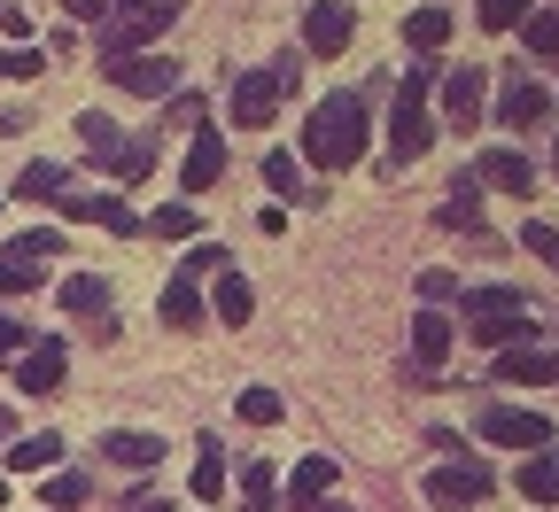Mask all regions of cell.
<instances>
[{"mask_svg": "<svg viewBox=\"0 0 559 512\" xmlns=\"http://www.w3.org/2000/svg\"><path fill=\"white\" fill-rule=\"evenodd\" d=\"M304 156L319 171H349V164H358L366 156V102L358 94H326L311 109V124H304Z\"/></svg>", "mask_w": 559, "mask_h": 512, "instance_id": "cell-1", "label": "cell"}, {"mask_svg": "<svg viewBox=\"0 0 559 512\" xmlns=\"http://www.w3.org/2000/svg\"><path fill=\"white\" fill-rule=\"evenodd\" d=\"M466 342L481 349H521L528 342V296L521 287H466Z\"/></svg>", "mask_w": 559, "mask_h": 512, "instance_id": "cell-2", "label": "cell"}, {"mask_svg": "<svg viewBox=\"0 0 559 512\" xmlns=\"http://www.w3.org/2000/svg\"><path fill=\"white\" fill-rule=\"evenodd\" d=\"M428 94H436V70H428V62H412V70H404V86H396V117H389V148H396V164L428 156V140H436Z\"/></svg>", "mask_w": 559, "mask_h": 512, "instance_id": "cell-3", "label": "cell"}, {"mask_svg": "<svg viewBox=\"0 0 559 512\" xmlns=\"http://www.w3.org/2000/svg\"><path fill=\"white\" fill-rule=\"evenodd\" d=\"M481 443H498V451H544L551 443V419L544 412H521V404H489L481 412Z\"/></svg>", "mask_w": 559, "mask_h": 512, "instance_id": "cell-4", "label": "cell"}, {"mask_svg": "<svg viewBox=\"0 0 559 512\" xmlns=\"http://www.w3.org/2000/svg\"><path fill=\"white\" fill-rule=\"evenodd\" d=\"M288 94H296V86H280V70H272V62H264V70H249V79H234V124H241V132L272 124Z\"/></svg>", "mask_w": 559, "mask_h": 512, "instance_id": "cell-5", "label": "cell"}, {"mask_svg": "<svg viewBox=\"0 0 559 512\" xmlns=\"http://www.w3.org/2000/svg\"><path fill=\"white\" fill-rule=\"evenodd\" d=\"M164 16H171V0H156L148 16H109V24H94V47H102V62H124L132 47H148V39L164 32Z\"/></svg>", "mask_w": 559, "mask_h": 512, "instance_id": "cell-6", "label": "cell"}, {"mask_svg": "<svg viewBox=\"0 0 559 512\" xmlns=\"http://www.w3.org/2000/svg\"><path fill=\"white\" fill-rule=\"evenodd\" d=\"M498 381H513V389H544V381H559V342L498 349Z\"/></svg>", "mask_w": 559, "mask_h": 512, "instance_id": "cell-7", "label": "cell"}, {"mask_svg": "<svg viewBox=\"0 0 559 512\" xmlns=\"http://www.w3.org/2000/svg\"><path fill=\"white\" fill-rule=\"evenodd\" d=\"M481 497H489V466H436L428 474V504L436 512H466Z\"/></svg>", "mask_w": 559, "mask_h": 512, "instance_id": "cell-8", "label": "cell"}, {"mask_svg": "<svg viewBox=\"0 0 559 512\" xmlns=\"http://www.w3.org/2000/svg\"><path fill=\"white\" fill-rule=\"evenodd\" d=\"M62 365H70V349H62L55 334H39V342L16 357V389H24V396H55V389H62Z\"/></svg>", "mask_w": 559, "mask_h": 512, "instance_id": "cell-9", "label": "cell"}, {"mask_svg": "<svg viewBox=\"0 0 559 512\" xmlns=\"http://www.w3.org/2000/svg\"><path fill=\"white\" fill-rule=\"evenodd\" d=\"M109 86H124V94H140V102H156V94L179 86V70H171L164 55H124V62H109Z\"/></svg>", "mask_w": 559, "mask_h": 512, "instance_id": "cell-10", "label": "cell"}, {"mask_svg": "<svg viewBox=\"0 0 559 512\" xmlns=\"http://www.w3.org/2000/svg\"><path fill=\"white\" fill-rule=\"evenodd\" d=\"M349 39H358V16H349V0H319V9L304 16V47H311V55H342Z\"/></svg>", "mask_w": 559, "mask_h": 512, "instance_id": "cell-11", "label": "cell"}, {"mask_svg": "<svg viewBox=\"0 0 559 512\" xmlns=\"http://www.w3.org/2000/svg\"><path fill=\"white\" fill-rule=\"evenodd\" d=\"M436 94H443V117L459 132L481 124V109H489V79H481V70H451V79H436Z\"/></svg>", "mask_w": 559, "mask_h": 512, "instance_id": "cell-12", "label": "cell"}, {"mask_svg": "<svg viewBox=\"0 0 559 512\" xmlns=\"http://www.w3.org/2000/svg\"><path fill=\"white\" fill-rule=\"evenodd\" d=\"M474 179H481V187H498V194H521V202L536 194V164H528L521 148H489Z\"/></svg>", "mask_w": 559, "mask_h": 512, "instance_id": "cell-13", "label": "cell"}, {"mask_svg": "<svg viewBox=\"0 0 559 512\" xmlns=\"http://www.w3.org/2000/svg\"><path fill=\"white\" fill-rule=\"evenodd\" d=\"M498 117H506V124H513V132H536V124H544V117H551V94H544V86H536V79H528V70H521V79H513V86H506V94H498Z\"/></svg>", "mask_w": 559, "mask_h": 512, "instance_id": "cell-14", "label": "cell"}, {"mask_svg": "<svg viewBox=\"0 0 559 512\" xmlns=\"http://www.w3.org/2000/svg\"><path fill=\"white\" fill-rule=\"evenodd\" d=\"M102 459H109V466H124V474H148V466L164 459V434H140V427H117V434H102Z\"/></svg>", "mask_w": 559, "mask_h": 512, "instance_id": "cell-15", "label": "cell"}, {"mask_svg": "<svg viewBox=\"0 0 559 512\" xmlns=\"http://www.w3.org/2000/svg\"><path fill=\"white\" fill-rule=\"evenodd\" d=\"M451 342H459V326H451L443 311L419 303V319H412V357H419V373H436V365L451 357Z\"/></svg>", "mask_w": 559, "mask_h": 512, "instance_id": "cell-16", "label": "cell"}, {"mask_svg": "<svg viewBox=\"0 0 559 512\" xmlns=\"http://www.w3.org/2000/svg\"><path fill=\"white\" fill-rule=\"evenodd\" d=\"M342 481V459H304L296 474H288V512H311V504H326V489Z\"/></svg>", "mask_w": 559, "mask_h": 512, "instance_id": "cell-17", "label": "cell"}, {"mask_svg": "<svg viewBox=\"0 0 559 512\" xmlns=\"http://www.w3.org/2000/svg\"><path fill=\"white\" fill-rule=\"evenodd\" d=\"M156 311H164V326H179V334H187V326H202V279H194L187 264L164 279V303H156Z\"/></svg>", "mask_w": 559, "mask_h": 512, "instance_id": "cell-18", "label": "cell"}, {"mask_svg": "<svg viewBox=\"0 0 559 512\" xmlns=\"http://www.w3.org/2000/svg\"><path fill=\"white\" fill-rule=\"evenodd\" d=\"M218 171H226L218 132H194V148L179 156V187H187V194H202V187H218Z\"/></svg>", "mask_w": 559, "mask_h": 512, "instance_id": "cell-19", "label": "cell"}, {"mask_svg": "<svg viewBox=\"0 0 559 512\" xmlns=\"http://www.w3.org/2000/svg\"><path fill=\"white\" fill-rule=\"evenodd\" d=\"M62 210H70V217H94V226H109V234H124V241L140 234V217H132L117 194H62Z\"/></svg>", "mask_w": 559, "mask_h": 512, "instance_id": "cell-20", "label": "cell"}, {"mask_svg": "<svg viewBox=\"0 0 559 512\" xmlns=\"http://www.w3.org/2000/svg\"><path fill=\"white\" fill-rule=\"evenodd\" d=\"M521 497H528V504H559V451L521 459Z\"/></svg>", "mask_w": 559, "mask_h": 512, "instance_id": "cell-21", "label": "cell"}, {"mask_svg": "<svg viewBox=\"0 0 559 512\" xmlns=\"http://www.w3.org/2000/svg\"><path fill=\"white\" fill-rule=\"evenodd\" d=\"M210 279H218V319H226V326H249V311H257V287H249L234 264H226V272H210Z\"/></svg>", "mask_w": 559, "mask_h": 512, "instance_id": "cell-22", "label": "cell"}, {"mask_svg": "<svg viewBox=\"0 0 559 512\" xmlns=\"http://www.w3.org/2000/svg\"><path fill=\"white\" fill-rule=\"evenodd\" d=\"M62 459V434H24V443H9V474H47Z\"/></svg>", "mask_w": 559, "mask_h": 512, "instance_id": "cell-23", "label": "cell"}, {"mask_svg": "<svg viewBox=\"0 0 559 512\" xmlns=\"http://www.w3.org/2000/svg\"><path fill=\"white\" fill-rule=\"evenodd\" d=\"M226 481H234V474H226V451H218V434H202V466H194V497H202V504H218V497H226Z\"/></svg>", "mask_w": 559, "mask_h": 512, "instance_id": "cell-24", "label": "cell"}, {"mask_svg": "<svg viewBox=\"0 0 559 512\" xmlns=\"http://www.w3.org/2000/svg\"><path fill=\"white\" fill-rule=\"evenodd\" d=\"M404 39H412L419 55H436V47L451 39V16H443V9H412V16H404Z\"/></svg>", "mask_w": 559, "mask_h": 512, "instance_id": "cell-25", "label": "cell"}, {"mask_svg": "<svg viewBox=\"0 0 559 512\" xmlns=\"http://www.w3.org/2000/svg\"><path fill=\"white\" fill-rule=\"evenodd\" d=\"M79 140H86V156H94V164H109V156L124 148V140H117V124H109L102 109H86V117H79Z\"/></svg>", "mask_w": 559, "mask_h": 512, "instance_id": "cell-26", "label": "cell"}, {"mask_svg": "<svg viewBox=\"0 0 559 512\" xmlns=\"http://www.w3.org/2000/svg\"><path fill=\"white\" fill-rule=\"evenodd\" d=\"M16 194H24V202H55V194H62V164H24V171H16Z\"/></svg>", "mask_w": 559, "mask_h": 512, "instance_id": "cell-27", "label": "cell"}, {"mask_svg": "<svg viewBox=\"0 0 559 512\" xmlns=\"http://www.w3.org/2000/svg\"><path fill=\"white\" fill-rule=\"evenodd\" d=\"M272 489H280V474H272L264 459H249V466H241V504H249V512H272Z\"/></svg>", "mask_w": 559, "mask_h": 512, "instance_id": "cell-28", "label": "cell"}, {"mask_svg": "<svg viewBox=\"0 0 559 512\" xmlns=\"http://www.w3.org/2000/svg\"><path fill=\"white\" fill-rule=\"evenodd\" d=\"M62 311H94V319H102V311H109V287L86 279V272H79V279H62Z\"/></svg>", "mask_w": 559, "mask_h": 512, "instance_id": "cell-29", "label": "cell"}, {"mask_svg": "<svg viewBox=\"0 0 559 512\" xmlns=\"http://www.w3.org/2000/svg\"><path fill=\"white\" fill-rule=\"evenodd\" d=\"M109 171H117V179H148V171H156V140H124V148L109 156Z\"/></svg>", "mask_w": 559, "mask_h": 512, "instance_id": "cell-30", "label": "cell"}, {"mask_svg": "<svg viewBox=\"0 0 559 512\" xmlns=\"http://www.w3.org/2000/svg\"><path fill=\"white\" fill-rule=\"evenodd\" d=\"M156 234H164V241H194V234H202V210L164 202V210H156Z\"/></svg>", "mask_w": 559, "mask_h": 512, "instance_id": "cell-31", "label": "cell"}, {"mask_svg": "<svg viewBox=\"0 0 559 512\" xmlns=\"http://www.w3.org/2000/svg\"><path fill=\"white\" fill-rule=\"evenodd\" d=\"M86 497H94V481H86V474H55V481H47V504H55V512H79Z\"/></svg>", "mask_w": 559, "mask_h": 512, "instance_id": "cell-32", "label": "cell"}, {"mask_svg": "<svg viewBox=\"0 0 559 512\" xmlns=\"http://www.w3.org/2000/svg\"><path fill=\"white\" fill-rule=\"evenodd\" d=\"M528 24V0H481V32H521Z\"/></svg>", "mask_w": 559, "mask_h": 512, "instance_id": "cell-33", "label": "cell"}, {"mask_svg": "<svg viewBox=\"0 0 559 512\" xmlns=\"http://www.w3.org/2000/svg\"><path fill=\"white\" fill-rule=\"evenodd\" d=\"M234 412H241L249 427H272V419H280V396H272V389H241V396H234Z\"/></svg>", "mask_w": 559, "mask_h": 512, "instance_id": "cell-34", "label": "cell"}, {"mask_svg": "<svg viewBox=\"0 0 559 512\" xmlns=\"http://www.w3.org/2000/svg\"><path fill=\"white\" fill-rule=\"evenodd\" d=\"M521 32H528V55H559V9H544V16H528Z\"/></svg>", "mask_w": 559, "mask_h": 512, "instance_id": "cell-35", "label": "cell"}, {"mask_svg": "<svg viewBox=\"0 0 559 512\" xmlns=\"http://www.w3.org/2000/svg\"><path fill=\"white\" fill-rule=\"evenodd\" d=\"M32 287H39V272L24 257H0V296H32Z\"/></svg>", "mask_w": 559, "mask_h": 512, "instance_id": "cell-36", "label": "cell"}, {"mask_svg": "<svg viewBox=\"0 0 559 512\" xmlns=\"http://www.w3.org/2000/svg\"><path fill=\"white\" fill-rule=\"evenodd\" d=\"M264 179H272L280 202H288V194H296V156H288V148H272V156H264Z\"/></svg>", "mask_w": 559, "mask_h": 512, "instance_id": "cell-37", "label": "cell"}, {"mask_svg": "<svg viewBox=\"0 0 559 512\" xmlns=\"http://www.w3.org/2000/svg\"><path fill=\"white\" fill-rule=\"evenodd\" d=\"M451 296H459V279H451V272H419V303H428V311H443Z\"/></svg>", "mask_w": 559, "mask_h": 512, "instance_id": "cell-38", "label": "cell"}, {"mask_svg": "<svg viewBox=\"0 0 559 512\" xmlns=\"http://www.w3.org/2000/svg\"><path fill=\"white\" fill-rule=\"evenodd\" d=\"M521 241H528V257H544V264L559 272V234H551V226H521Z\"/></svg>", "mask_w": 559, "mask_h": 512, "instance_id": "cell-39", "label": "cell"}, {"mask_svg": "<svg viewBox=\"0 0 559 512\" xmlns=\"http://www.w3.org/2000/svg\"><path fill=\"white\" fill-rule=\"evenodd\" d=\"M55 249H62V234H24V241H16L9 257H24V264H39V257H55Z\"/></svg>", "mask_w": 559, "mask_h": 512, "instance_id": "cell-40", "label": "cell"}, {"mask_svg": "<svg viewBox=\"0 0 559 512\" xmlns=\"http://www.w3.org/2000/svg\"><path fill=\"white\" fill-rule=\"evenodd\" d=\"M0 70H9V79H39V47H16V55H0Z\"/></svg>", "mask_w": 559, "mask_h": 512, "instance_id": "cell-41", "label": "cell"}, {"mask_svg": "<svg viewBox=\"0 0 559 512\" xmlns=\"http://www.w3.org/2000/svg\"><path fill=\"white\" fill-rule=\"evenodd\" d=\"M24 349H32V334L16 319H0V357H24Z\"/></svg>", "mask_w": 559, "mask_h": 512, "instance_id": "cell-42", "label": "cell"}, {"mask_svg": "<svg viewBox=\"0 0 559 512\" xmlns=\"http://www.w3.org/2000/svg\"><path fill=\"white\" fill-rule=\"evenodd\" d=\"M62 9L79 16V24H109V0H62Z\"/></svg>", "mask_w": 559, "mask_h": 512, "instance_id": "cell-43", "label": "cell"}, {"mask_svg": "<svg viewBox=\"0 0 559 512\" xmlns=\"http://www.w3.org/2000/svg\"><path fill=\"white\" fill-rule=\"evenodd\" d=\"M124 512H171V497H164V489H140V497H132Z\"/></svg>", "mask_w": 559, "mask_h": 512, "instance_id": "cell-44", "label": "cell"}, {"mask_svg": "<svg viewBox=\"0 0 559 512\" xmlns=\"http://www.w3.org/2000/svg\"><path fill=\"white\" fill-rule=\"evenodd\" d=\"M109 9H117V16H148V9H156V0H109Z\"/></svg>", "mask_w": 559, "mask_h": 512, "instance_id": "cell-45", "label": "cell"}, {"mask_svg": "<svg viewBox=\"0 0 559 512\" xmlns=\"http://www.w3.org/2000/svg\"><path fill=\"white\" fill-rule=\"evenodd\" d=\"M9 427H16V419H9V404H0V443H9Z\"/></svg>", "mask_w": 559, "mask_h": 512, "instance_id": "cell-46", "label": "cell"}, {"mask_svg": "<svg viewBox=\"0 0 559 512\" xmlns=\"http://www.w3.org/2000/svg\"><path fill=\"white\" fill-rule=\"evenodd\" d=\"M311 512H349V504H334V497H326V504H311Z\"/></svg>", "mask_w": 559, "mask_h": 512, "instance_id": "cell-47", "label": "cell"}, {"mask_svg": "<svg viewBox=\"0 0 559 512\" xmlns=\"http://www.w3.org/2000/svg\"><path fill=\"white\" fill-rule=\"evenodd\" d=\"M551 171H559V140H551Z\"/></svg>", "mask_w": 559, "mask_h": 512, "instance_id": "cell-48", "label": "cell"}, {"mask_svg": "<svg viewBox=\"0 0 559 512\" xmlns=\"http://www.w3.org/2000/svg\"><path fill=\"white\" fill-rule=\"evenodd\" d=\"M0 504H9V481H0Z\"/></svg>", "mask_w": 559, "mask_h": 512, "instance_id": "cell-49", "label": "cell"}]
</instances>
